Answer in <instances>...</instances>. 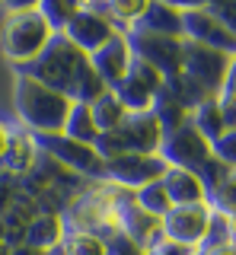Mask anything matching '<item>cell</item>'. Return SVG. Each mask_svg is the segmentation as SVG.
Returning <instances> with one entry per match:
<instances>
[{"label":"cell","mask_w":236,"mask_h":255,"mask_svg":"<svg viewBox=\"0 0 236 255\" xmlns=\"http://www.w3.org/2000/svg\"><path fill=\"white\" fill-rule=\"evenodd\" d=\"M6 143H10V137H6V128H0V156L6 153Z\"/></svg>","instance_id":"cell-2"},{"label":"cell","mask_w":236,"mask_h":255,"mask_svg":"<svg viewBox=\"0 0 236 255\" xmlns=\"http://www.w3.org/2000/svg\"><path fill=\"white\" fill-rule=\"evenodd\" d=\"M42 42H45V22L35 13L10 16L3 29V48L10 58H32V51L42 48Z\"/></svg>","instance_id":"cell-1"}]
</instances>
